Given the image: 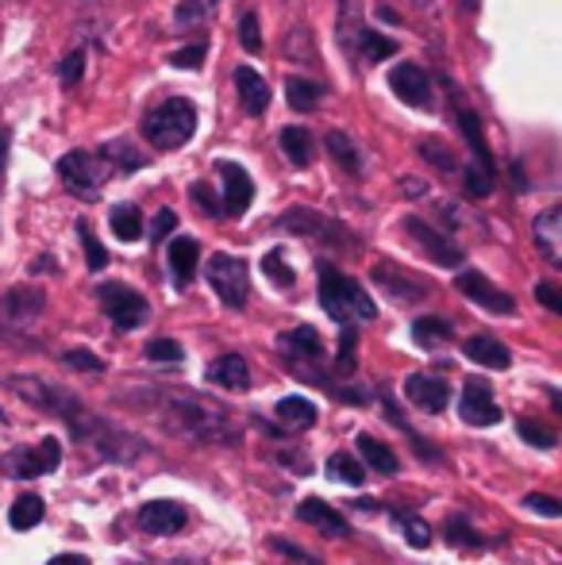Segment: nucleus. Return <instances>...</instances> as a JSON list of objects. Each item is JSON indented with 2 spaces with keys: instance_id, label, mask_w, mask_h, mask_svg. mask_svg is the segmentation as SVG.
Instances as JSON below:
<instances>
[{
  "instance_id": "3",
  "label": "nucleus",
  "mask_w": 562,
  "mask_h": 565,
  "mask_svg": "<svg viewBox=\"0 0 562 565\" xmlns=\"http://www.w3.org/2000/svg\"><path fill=\"white\" fill-rule=\"evenodd\" d=\"M320 305L336 323H354V320H374L378 308L374 300L362 292L359 281H351L347 274L331 266H320Z\"/></svg>"
},
{
  "instance_id": "5",
  "label": "nucleus",
  "mask_w": 562,
  "mask_h": 565,
  "mask_svg": "<svg viewBox=\"0 0 562 565\" xmlns=\"http://www.w3.org/2000/svg\"><path fill=\"white\" fill-rule=\"evenodd\" d=\"M59 178L82 201H93L105 189V162L89 150H70L66 158H59Z\"/></svg>"
},
{
  "instance_id": "33",
  "label": "nucleus",
  "mask_w": 562,
  "mask_h": 565,
  "mask_svg": "<svg viewBox=\"0 0 562 565\" xmlns=\"http://www.w3.org/2000/svg\"><path fill=\"white\" fill-rule=\"evenodd\" d=\"M100 162H113L120 173H131L147 166V154L131 150V142H108V147H100Z\"/></svg>"
},
{
  "instance_id": "36",
  "label": "nucleus",
  "mask_w": 562,
  "mask_h": 565,
  "mask_svg": "<svg viewBox=\"0 0 562 565\" xmlns=\"http://www.w3.org/2000/svg\"><path fill=\"white\" fill-rule=\"evenodd\" d=\"M328 473L336 477V481H343V484H362V481H367V469H362L351 454H331Z\"/></svg>"
},
{
  "instance_id": "17",
  "label": "nucleus",
  "mask_w": 562,
  "mask_h": 565,
  "mask_svg": "<svg viewBox=\"0 0 562 565\" xmlns=\"http://www.w3.org/2000/svg\"><path fill=\"white\" fill-rule=\"evenodd\" d=\"M390 85H393V93H397L401 105H409V108H424L427 100H432V82H427V74L421 66H413V62L393 66Z\"/></svg>"
},
{
  "instance_id": "31",
  "label": "nucleus",
  "mask_w": 562,
  "mask_h": 565,
  "mask_svg": "<svg viewBox=\"0 0 562 565\" xmlns=\"http://www.w3.org/2000/svg\"><path fill=\"white\" fill-rule=\"evenodd\" d=\"M108 224H113L116 238H124V243H136V238H142V212L136 209V204H116Z\"/></svg>"
},
{
  "instance_id": "4",
  "label": "nucleus",
  "mask_w": 562,
  "mask_h": 565,
  "mask_svg": "<svg viewBox=\"0 0 562 565\" xmlns=\"http://www.w3.org/2000/svg\"><path fill=\"white\" fill-rule=\"evenodd\" d=\"M197 131V105L185 97H170L142 119V135H147L155 147L162 150H178L193 139Z\"/></svg>"
},
{
  "instance_id": "44",
  "label": "nucleus",
  "mask_w": 562,
  "mask_h": 565,
  "mask_svg": "<svg viewBox=\"0 0 562 565\" xmlns=\"http://www.w3.org/2000/svg\"><path fill=\"white\" fill-rule=\"evenodd\" d=\"M520 435H524V443H532V447H540V450L555 447V431H548V427L532 424V419H520Z\"/></svg>"
},
{
  "instance_id": "12",
  "label": "nucleus",
  "mask_w": 562,
  "mask_h": 565,
  "mask_svg": "<svg viewBox=\"0 0 562 565\" xmlns=\"http://www.w3.org/2000/svg\"><path fill=\"white\" fill-rule=\"evenodd\" d=\"M278 224H282L285 231H293V235L320 238V243H336V246L351 243V235H347L343 227L331 224V220H324V216H316L312 209H293V212H285Z\"/></svg>"
},
{
  "instance_id": "16",
  "label": "nucleus",
  "mask_w": 562,
  "mask_h": 565,
  "mask_svg": "<svg viewBox=\"0 0 562 565\" xmlns=\"http://www.w3.org/2000/svg\"><path fill=\"white\" fill-rule=\"evenodd\" d=\"M216 173H220V181H224V201H220V209H224L227 216H243L251 196H255V185H251L247 170H243L240 162H216Z\"/></svg>"
},
{
  "instance_id": "2",
  "label": "nucleus",
  "mask_w": 562,
  "mask_h": 565,
  "mask_svg": "<svg viewBox=\"0 0 562 565\" xmlns=\"http://www.w3.org/2000/svg\"><path fill=\"white\" fill-rule=\"evenodd\" d=\"M70 424V431H74V439L89 443L93 450H100V458H113V461H131L142 454V443L131 439L128 431H120L116 424H108V419L93 416V412L82 408V401L74 404V408L62 416Z\"/></svg>"
},
{
  "instance_id": "9",
  "label": "nucleus",
  "mask_w": 562,
  "mask_h": 565,
  "mask_svg": "<svg viewBox=\"0 0 562 565\" xmlns=\"http://www.w3.org/2000/svg\"><path fill=\"white\" fill-rule=\"evenodd\" d=\"M370 277H374L378 289H382L390 300H397V305H416V300H424L427 292H432L424 277L405 274V269L390 266V262H378V266L370 269Z\"/></svg>"
},
{
  "instance_id": "55",
  "label": "nucleus",
  "mask_w": 562,
  "mask_h": 565,
  "mask_svg": "<svg viewBox=\"0 0 562 565\" xmlns=\"http://www.w3.org/2000/svg\"><path fill=\"white\" fill-rule=\"evenodd\" d=\"M536 297H540L543 305L551 308V312H562V297H559V289H555V285H551V281H543L540 289H536Z\"/></svg>"
},
{
  "instance_id": "1",
  "label": "nucleus",
  "mask_w": 562,
  "mask_h": 565,
  "mask_svg": "<svg viewBox=\"0 0 562 565\" xmlns=\"http://www.w3.org/2000/svg\"><path fill=\"white\" fill-rule=\"evenodd\" d=\"M139 401L158 416V424L170 427L173 435L189 443H235L240 431L232 427L224 408L197 393H173V388H155V393H139Z\"/></svg>"
},
{
  "instance_id": "11",
  "label": "nucleus",
  "mask_w": 562,
  "mask_h": 565,
  "mask_svg": "<svg viewBox=\"0 0 562 565\" xmlns=\"http://www.w3.org/2000/svg\"><path fill=\"white\" fill-rule=\"evenodd\" d=\"M405 235L413 238L416 246H421L427 258L439 262V266H450V269L463 266V250H458V246L450 243V238L443 235V231H435L432 224H424L421 216H409L405 220Z\"/></svg>"
},
{
  "instance_id": "8",
  "label": "nucleus",
  "mask_w": 562,
  "mask_h": 565,
  "mask_svg": "<svg viewBox=\"0 0 562 565\" xmlns=\"http://www.w3.org/2000/svg\"><path fill=\"white\" fill-rule=\"evenodd\" d=\"M59 466H62L59 439H43L39 447H15L4 458V469L12 477H20V481H31V477H43V473H54Z\"/></svg>"
},
{
  "instance_id": "52",
  "label": "nucleus",
  "mask_w": 562,
  "mask_h": 565,
  "mask_svg": "<svg viewBox=\"0 0 562 565\" xmlns=\"http://www.w3.org/2000/svg\"><path fill=\"white\" fill-rule=\"evenodd\" d=\"M173 227H178V216H173L170 209H162V212L155 216V224H150V235H155L158 243H162L166 235H173Z\"/></svg>"
},
{
  "instance_id": "21",
  "label": "nucleus",
  "mask_w": 562,
  "mask_h": 565,
  "mask_svg": "<svg viewBox=\"0 0 562 565\" xmlns=\"http://www.w3.org/2000/svg\"><path fill=\"white\" fill-rule=\"evenodd\" d=\"M532 238H536V246H540V254L551 262V266H562V209H559V204L536 220Z\"/></svg>"
},
{
  "instance_id": "49",
  "label": "nucleus",
  "mask_w": 562,
  "mask_h": 565,
  "mask_svg": "<svg viewBox=\"0 0 562 565\" xmlns=\"http://www.w3.org/2000/svg\"><path fill=\"white\" fill-rule=\"evenodd\" d=\"M82 70H85V54H82V51H74L66 62H62L59 74H62V82H66V85H77V82H82Z\"/></svg>"
},
{
  "instance_id": "54",
  "label": "nucleus",
  "mask_w": 562,
  "mask_h": 565,
  "mask_svg": "<svg viewBox=\"0 0 562 565\" xmlns=\"http://www.w3.org/2000/svg\"><path fill=\"white\" fill-rule=\"evenodd\" d=\"M339 370H347V373L354 370V331L351 328H347L343 339H339Z\"/></svg>"
},
{
  "instance_id": "27",
  "label": "nucleus",
  "mask_w": 562,
  "mask_h": 565,
  "mask_svg": "<svg viewBox=\"0 0 562 565\" xmlns=\"http://www.w3.org/2000/svg\"><path fill=\"white\" fill-rule=\"evenodd\" d=\"M166 258H170L173 285H178V289H185V285L193 281V274H197V258H201V246H197V238H173L170 250H166Z\"/></svg>"
},
{
  "instance_id": "30",
  "label": "nucleus",
  "mask_w": 562,
  "mask_h": 565,
  "mask_svg": "<svg viewBox=\"0 0 562 565\" xmlns=\"http://www.w3.org/2000/svg\"><path fill=\"white\" fill-rule=\"evenodd\" d=\"M359 454L367 458V466H370V469H378V473H385V477H393V473L401 469L397 454L385 447L382 439H374V435H359Z\"/></svg>"
},
{
  "instance_id": "23",
  "label": "nucleus",
  "mask_w": 562,
  "mask_h": 565,
  "mask_svg": "<svg viewBox=\"0 0 562 565\" xmlns=\"http://www.w3.org/2000/svg\"><path fill=\"white\" fill-rule=\"evenodd\" d=\"M278 347H282V354L289 358L293 365H297V370L305 362H320V358H324V342H320V331H316V328L289 331V335L278 339Z\"/></svg>"
},
{
  "instance_id": "42",
  "label": "nucleus",
  "mask_w": 562,
  "mask_h": 565,
  "mask_svg": "<svg viewBox=\"0 0 562 565\" xmlns=\"http://www.w3.org/2000/svg\"><path fill=\"white\" fill-rule=\"evenodd\" d=\"M240 43H243V51H251V54L263 51V28H258V15L255 12H247L240 20Z\"/></svg>"
},
{
  "instance_id": "34",
  "label": "nucleus",
  "mask_w": 562,
  "mask_h": 565,
  "mask_svg": "<svg viewBox=\"0 0 562 565\" xmlns=\"http://www.w3.org/2000/svg\"><path fill=\"white\" fill-rule=\"evenodd\" d=\"M413 339H416V347L432 350L450 339V323L439 320V316H421V320L413 323Z\"/></svg>"
},
{
  "instance_id": "6",
  "label": "nucleus",
  "mask_w": 562,
  "mask_h": 565,
  "mask_svg": "<svg viewBox=\"0 0 562 565\" xmlns=\"http://www.w3.org/2000/svg\"><path fill=\"white\" fill-rule=\"evenodd\" d=\"M209 285L227 308H243L251 292V269L247 262L232 258V254H212L209 258Z\"/></svg>"
},
{
  "instance_id": "56",
  "label": "nucleus",
  "mask_w": 562,
  "mask_h": 565,
  "mask_svg": "<svg viewBox=\"0 0 562 565\" xmlns=\"http://www.w3.org/2000/svg\"><path fill=\"white\" fill-rule=\"evenodd\" d=\"M46 565H89V558H82V554H59V558H51Z\"/></svg>"
},
{
  "instance_id": "37",
  "label": "nucleus",
  "mask_w": 562,
  "mask_h": 565,
  "mask_svg": "<svg viewBox=\"0 0 562 565\" xmlns=\"http://www.w3.org/2000/svg\"><path fill=\"white\" fill-rule=\"evenodd\" d=\"M328 150H331V158H336L343 170H362V158H359V150H354V142L347 139L343 131H331L328 135Z\"/></svg>"
},
{
  "instance_id": "46",
  "label": "nucleus",
  "mask_w": 562,
  "mask_h": 565,
  "mask_svg": "<svg viewBox=\"0 0 562 565\" xmlns=\"http://www.w3.org/2000/svg\"><path fill=\"white\" fill-rule=\"evenodd\" d=\"M421 154L427 158L432 166H439V170H455V158H450V150H443V142H421Z\"/></svg>"
},
{
  "instance_id": "50",
  "label": "nucleus",
  "mask_w": 562,
  "mask_h": 565,
  "mask_svg": "<svg viewBox=\"0 0 562 565\" xmlns=\"http://www.w3.org/2000/svg\"><path fill=\"white\" fill-rule=\"evenodd\" d=\"M524 504H528V512H540V515H548V520H555V515L562 512L555 500L543 497V492H532V497H524Z\"/></svg>"
},
{
  "instance_id": "32",
  "label": "nucleus",
  "mask_w": 562,
  "mask_h": 565,
  "mask_svg": "<svg viewBox=\"0 0 562 565\" xmlns=\"http://www.w3.org/2000/svg\"><path fill=\"white\" fill-rule=\"evenodd\" d=\"M285 97H289V105L297 108V113H308V108L320 105L324 85L305 82V77H289V82H285Z\"/></svg>"
},
{
  "instance_id": "29",
  "label": "nucleus",
  "mask_w": 562,
  "mask_h": 565,
  "mask_svg": "<svg viewBox=\"0 0 562 565\" xmlns=\"http://www.w3.org/2000/svg\"><path fill=\"white\" fill-rule=\"evenodd\" d=\"M278 147L297 170H305V166L312 162V135H308L305 127H285L278 135Z\"/></svg>"
},
{
  "instance_id": "7",
  "label": "nucleus",
  "mask_w": 562,
  "mask_h": 565,
  "mask_svg": "<svg viewBox=\"0 0 562 565\" xmlns=\"http://www.w3.org/2000/svg\"><path fill=\"white\" fill-rule=\"evenodd\" d=\"M97 297H100V308L108 312V320H113L120 331H136V328L147 323V316H150L147 300H142V292L128 289V285L108 281V285H100V289H97Z\"/></svg>"
},
{
  "instance_id": "38",
  "label": "nucleus",
  "mask_w": 562,
  "mask_h": 565,
  "mask_svg": "<svg viewBox=\"0 0 562 565\" xmlns=\"http://www.w3.org/2000/svg\"><path fill=\"white\" fill-rule=\"evenodd\" d=\"M359 51L367 54L370 62H385V58H393V54H397V43H393V39H385V35H378V31H362Z\"/></svg>"
},
{
  "instance_id": "43",
  "label": "nucleus",
  "mask_w": 562,
  "mask_h": 565,
  "mask_svg": "<svg viewBox=\"0 0 562 565\" xmlns=\"http://www.w3.org/2000/svg\"><path fill=\"white\" fill-rule=\"evenodd\" d=\"M147 358L150 362H181L185 350H181L173 339H155V342H147Z\"/></svg>"
},
{
  "instance_id": "48",
  "label": "nucleus",
  "mask_w": 562,
  "mask_h": 565,
  "mask_svg": "<svg viewBox=\"0 0 562 565\" xmlns=\"http://www.w3.org/2000/svg\"><path fill=\"white\" fill-rule=\"evenodd\" d=\"M189 196H193V201L201 204V209L209 212V216H220V212H224V209H220V201H216V196H212V189L204 185V181H197V185L189 189Z\"/></svg>"
},
{
  "instance_id": "15",
  "label": "nucleus",
  "mask_w": 562,
  "mask_h": 565,
  "mask_svg": "<svg viewBox=\"0 0 562 565\" xmlns=\"http://www.w3.org/2000/svg\"><path fill=\"white\" fill-rule=\"evenodd\" d=\"M185 523L189 512L178 500H150L139 508V531H147V535H178V531H185Z\"/></svg>"
},
{
  "instance_id": "57",
  "label": "nucleus",
  "mask_w": 562,
  "mask_h": 565,
  "mask_svg": "<svg viewBox=\"0 0 562 565\" xmlns=\"http://www.w3.org/2000/svg\"><path fill=\"white\" fill-rule=\"evenodd\" d=\"M463 4H466V8H474V0H463Z\"/></svg>"
},
{
  "instance_id": "35",
  "label": "nucleus",
  "mask_w": 562,
  "mask_h": 565,
  "mask_svg": "<svg viewBox=\"0 0 562 565\" xmlns=\"http://www.w3.org/2000/svg\"><path fill=\"white\" fill-rule=\"evenodd\" d=\"M43 512H46L43 500L31 497V492H28V497H20V500L12 504V512H8V523H12L15 531H31L39 520H43Z\"/></svg>"
},
{
  "instance_id": "22",
  "label": "nucleus",
  "mask_w": 562,
  "mask_h": 565,
  "mask_svg": "<svg viewBox=\"0 0 562 565\" xmlns=\"http://www.w3.org/2000/svg\"><path fill=\"white\" fill-rule=\"evenodd\" d=\"M209 381H212V385H220V388H227V393H247V388H251L247 358H240V354L216 358V362L209 365Z\"/></svg>"
},
{
  "instance_id": "47",
  "label": "nucleus",
  "mask_w": 562,
  "mask_h": 565,
  "mask_svg": "<svg viewBox=\"0 0 562 565\" xmlns=\"http://www.w3.org/2000/svg\"><path fill=\"white\" fill-rule=\"evenodd\" d=\"M170 62H173L178 70H201V66H204V46H201V43H197V46H181V51L173 54Z\"/></svg>"
},
{
  "instance_id": "18",
  "label": "nucleus",
  "mask_w": 562,
  "mask_h": 565,
  "mask_svg": "<svg viewBox=\"0 0 562 565\" xmlns=\"http://www.w3.org/2000/svg\"><path fill=\"white\" fill-rule=\"evenodd\" d=\"M43 292L39 289H12L0 297V323L8 328H28L39 312H43Z\"/></svg>"
},
{
  "instance_id": "20",
  "label": "nucleus",
  "mask_w": 562,
  "mask_h": 565,
  "mask_svg": "<svg viewBox=\"0 0 562 565\" xmlns=\"http://www.w3.org/2000/svg\"><path fill=\"white\" fill-rule=\"evenodd\" d=\"M450 100H455V113H458V127H463V135L470 139V147H474V158H478V170L481 173H489V178H497V170H494V158H489V147H486V135H481V119L474 108H466L463 100H458V89H450Z\"/></svg>"
},
{
  "instance_id": "40",
  "label": "nucleus",
  "mask_w": 562,
  "mask_h": 565,
  "mask_svg": "<svg viewBox=\"0 0 562 565\" xmlns=\"http://www.w3.org/2000/svg\"><path fill=\"white\" fill-rule=\"evenodd\" d=\"M77 235H82V246H85V262H89V269H105L108 266V250L100 246V238L93 235L89 224H77Z\"/></svg>"
},
{
  "instance_id": "10",
  "label": "nucleus",
  "mask_w": 562,
  "mask_h": 565,
  "mask_svg": "<svg viewBox=\"0 0 562 565\" xmlns=\"http://www.w3.org/2000/svg\"><path fill=\"white\" fill-rule=\"evenodd\" d=\"M458 292L463 297H470L478 308H486V312L494 316H512L517 312V300L509 297V292H501L494 281H489L486 274H478V269H466V274H458Z\"/></svg>"
},
{
  "instance_id": "13",
  "label": "nucleus",
  "mask_w": 562,
  "mask_h": 565,
  "mask_svg": "<svg viewBox=\"0 0 562 565\" xmlns=\"http://www.w3.org/2000/svg\"><path fill=\"white\" fill-rule=\"evenodd\" d=\"M458 416L470 427H494L501 424V408H497L494 393H489L486 381H466L463 401H458Z\"/></svg>"
},
{
  "instance_id": "41",
  "label": "nucleus",
  "mask_w": 562,
  "mask_h": 565,
  "mask_svg": "<svg viewBox=\"0 0 562 565\" xmlns=\"http://www.w3.org/2000/svg\"><path fill=\"white\" fill-rule=\"evenodd\" d=\"M263 269H266V277H271L274 285H282V289H289L297 277H293V269H289V262L282 258V250H271L263 258Z\"/></svg>"
},
{
  "instance_id": "45",
  "label": "nucleus",
  "mask_w": 562,
  "mask_h": 565,
  "mask_svg": "<svg viewBox=\"0 0 562 565\" xmlns=\"http://www.w3.org/2000/svg\"><path fill=\"white\" fill-rule=\"evenodd\" d=\"M62 362H66L70 370H82V373H100V370H105V362H100V358H93L89 350H66V354H62Z\"/></svg>"
},
{
  "instance_id": "14",
  "label": "nucleus",
  "mask_w": 562,
  "mask_h": 565,
  "mask_svg": "<svg viewBox=\"0 0 562 565\" xmlns=\"http://www.w3.org/2000/svg\"><path fill=\"white\" fill-rule=\"evenodd\" d=\"M8 385H12L15 393L23 396V401H31L35 408L54 412V416H66V412L77 404V396L62 393V388L46 385V381H39V377H28V373H20V377H8Z\"/></svg>"
},
{
  "instance_id": "53",
  "label": "nucleus",
  "mask_w": 562,
  "mask_h": 565,
  "mask_svg": "<svg viewBox=\"0 0 562 565\" xmlns=\"http://www.w3.org/2000/svg\"><path fill=\"white\" fill-rule=\"evenodd\" d=\"M201 15H204L201 0H181V4H178V28H189V23H197Z\"/></svg>"
},
{
  "instance_id": "39",
  "label": "nucleus",
  "mask_w": 562,
  "mask_h": 565,
  "mask_svg": "<svg viewBox=\"0 0 562 565\" xmlns=\"http://www.w3.org/2000/svg\"><path fill=\"white\" fill-rule=\"evenodd\" d=\"M393 523H397L401 535H405V539H409V546H416V551H424V546L432 543V527H427L424 520H416V515L397 512V515H393Z\"/></svg>"
},
{
  "instance_id": "28",
  "label": "nucleus",
  "mask_w": 562,
  "mask_h": 565,
  "mask_svg": "<svg viewBox=\"0 0 562 565\" xmlns=\"http://www.w3.org/2000/svg\"><path fill=\"white\" fill-rule=\"evenodd\" d=\"M274 412H278V424L285 431H308L316 424V404L305 401V396H285Z\"/></svg>"
},
{
  "instance_id": "19",
  "label": "nucleus",
  "mask_w": 562,
  "mask_h": 565,
  "mask_svg": "<svg viewBox=\"0 0 562 565\" xmlns=\"http://www.w3.org/2000/svg\"><path fill=\"white\" fill-rule=\"evenodd\" d=\"M405 396L421 412H443V408H447L450 388H447V381L432 377V373H409V377H405Z\"/></svg>"
},
{
  "instance_id": "51",
  "label": "nucleus",
  "mask_w": 562,
  "mask_h": 565,
  "mask_svg": "<svg viewBox=\"0 0 562 565\" xmlns=\"http://www.w3.org/2000/svg\"><path fill=\"white\" fill-rule=\"evenodd\" d=\"M447 543H455V546H474V543H478V535H474V531L466 527L463 520H450V523H447Z\"/></svg>"
},
{
  "instance_id": "26",
  "label": "nucleus",
  "mask_w": 562,
  "mask_h": 565,
  "mask_svg": "<svg viewBox=\"0 0 562 565\" xmlns=\"http://www.w3.org/2000/svg\"><path fill=\"white\" fill-rule=\"evenodd\" d=\"M463 354L470 358V362L486 365V370H509V365H512L509 347H505V342H497V339H489V335L466 339L463 342Z\"/></svg>"
},
{
  "instance_id": "24",
  "label": "nucleus",
  "mask_w": 562,
  "mask_h": 565,
  "mask_svg": "<svg viewBox=\"0 0 562 565\" xmlns=\"http://www.w3.org/2000/svg\"><path fill=\"white\" fill-rule=\"evenodd\" d=\"M297 520L300 523H312L316 531H324V535H331V539H343L347 531H351L343 515H339L331 504H324V500H300Z\"/></svg>"
},
{
  "instance_id": "25",
  "label": "nucleus",
  "mask_w": 562,
  "mask_h": 565,
  "mask_svg": "<svg viewBox=\"0 0 562 565\" xmlns=\"http://www.w3.org/2000/svg\"><path fill=\"white\" fill-rule=\"evenodd\" d=\"M235 89H240V100L251 116H263L266 105H271V85L263 82V74H255L251 66L235 70Z\"/></svg>"
}]
</instances>
